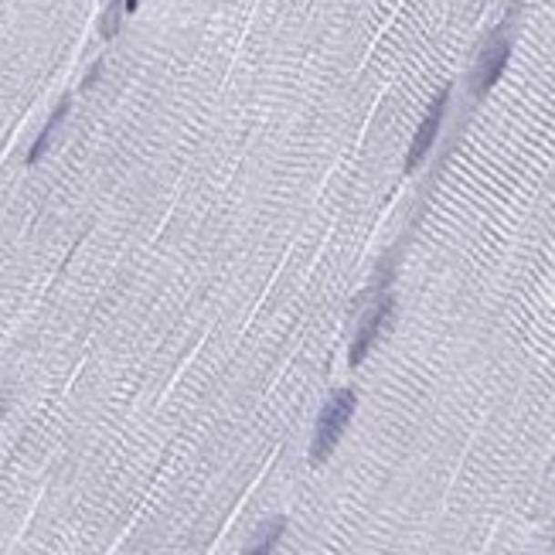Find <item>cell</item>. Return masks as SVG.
<instances>
[{
    "label": "cell",
    "mask_w": 555,
    "mask_h": 555,
    "mask_svg": "<svg viewBox=\"0 0 555 555\" xmlns=\"http://www.w3.org/2000/svg\"><path fill=\"white\" fill-rule=\"evenodd\" d=\"M68 99H65V103H58V109H55L52 113V119H48V123H45V129H41L38 133V140H35V147H31V154H27V164H38L41 160V154H45V150H48V143H52V137L55 133H58V127H62V119L68 117Z\"/></svg>",
    "instance_id": "6"
},
{
    "label": "cell",
    "mask_w": 555,
    "mask_h": 555,
    "mask_svg": "<svg viewBox=\"0 0 555 555\" xmlns=\"http://www.w3.org/2000/svg\"><path fill=\"white\" fill-rule=\"evenodd\" d=\"M508 58H511V41L508 38H494L478 58V72H474V92L478 96H488V92L498 86L501 72L508 68Z\"/></svg>",
    "instance_id": "3"
},
{
    "label": "cell",
    "mask_w": 555,
    "mask_h": 555,
    "mask_svg": "<svg viewBox=\"0 0 555 555\" xmlns=\"http://www.w3.org/2000/svg\"><path fill=\"white\" fill-rule=\"evenodd\" d=\"M447 99H450V92L443 89L437 99H433V106H429L427 119L419 123V129H416V137H413V147H409V157H406V170H416L423 160H427L429 147H433V140H437V133H439V123H443V113H447Z\"/></svg>",
    "instance_id": "2"
},
{
    "label": "cell",
    "mask_w": 555,
    "mask_h": 555,
    "mask_svg": "<svg viewBox=\"0 0 555 555\" xmlns=\"http://www.w3.org/2000/svg\"><path fill=\"white\" fill-rule=\"evenodd\" d=\"M392 310H396V303H392V297H382L378 300V307L368 313L362 321V327H358V334H355V344H351V355L348 362L351 368H358V365L368 358V351L375 348V341H378V334H382V327L388 324V317H392Z\"/></svg>",
    "instance_id": "4"
},
{
    "label": "cell",
    "mask_w": 555,
    "mask_h": 555,
    "mask_svg": "<svg viewBox=\"0 0 555 555\" xmlns=\"http://www.w3.org/2000/svg\"><path fill=\"white\" fill-rule=\"evenodd\" d=\"M283 531H286V518H270V521L256 531V539H252V545L246 549V555H272V549L283 539Z\"/></svg>",
    "instance_id": "5"
},
{
    "label": "cell",
    "mask_w": 555,
    "mask_h": 555,
    "mask_svg": "<svg viewBox=\"0 0 555 555\" xmlns=\"http://www.w3.org/2000/svg\"><path fill=\"white\" fill-rule=\"evenodd\" d=\"M127 14H133L127 0H113V4H109V11L103 14V21H99V35H103V38H117V31H119V25H123V17H127Z\"/></svg>",
    "instance_id": "7"
},
{
    "label": "cell",
    "mask_w": 555,
    "mask_h": 555,
    "mask_svg": "<svg viewBox=\"0 0 555 555\" xmlns=\"http://www.w3.org/2000/svg\"><path fill=\"white\" fill-rule=\"evenodd\" d=\"M355 388H341V392H334L331 396V402L321 409V416H317V427H313V439H310V464L317 467L324 464L331 453H334V447L341 443V437H344V429H348L351 416H355Z\"/></svg>",
    "instance_id": "1"
}]
</instances>
